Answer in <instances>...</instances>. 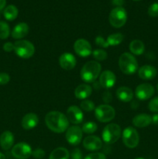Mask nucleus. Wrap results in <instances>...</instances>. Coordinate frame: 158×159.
I'll use <instances>...</instances> for the list:
<instances>
[{
    "mask_svg": "<svg viewBox=\"0 0 158 159\" xmlns=\"http://www.w3.org/2000/svg\"><path fill=\"white\" fill-rule=\"evenodd\" d=\"M110 24L115 28H120L127 21V12L123 7H116L110 12L108 16Z\"/></svg>",
    "mask_w": 158,
    "mask_h": 159,
    "instance_id": "nucleus-6",
    "label": "nucleus"
},
{
    "mask_svg": "<svg viewBox=\"0 0 158 159\" xmlns=\"http://www.w3.org/2000/svg\"><path fill=\"white\" fill-rule=\"evenodd\" d=\"M133 1H139V0H133Z\"/></svg>",
    "mask_w": 158,
    "mask_h": 159,
    "instance_id": "nucleus-47",
    "label": "nucleus"
},
{
    "mask_svg": "<svg viewBox=\"0 0 158 159\" xmlns=\"http://www.w3.org/2000/svg\"><path fill=\"white\" fill-rule=\"evenodd\" d=\"M149 110L153 113H157L158 112V96L153 98L150 101L148 105Z\"/></svg>",
    "mask_w": 158,
    "mask_h": 159,
    "instance_id": "nucleus-32",
    "label": "nucleus"
},
{
    "mask_svg": "<svg viewBox=\"0 0 158 159\" xmlns=\"http://www.w3.org/2000/svg\"><path fill=\"white\" fill-rule=\"evenodd\" d=\"M18 9L14 5H9V6H6L3 11L4 17L6 18V20H9V21H12V20H15L16 17L18 16Z\"/></svg>",
    "mask_w": 158,
    "mask_h": 159,
    "instance_id": "nucleus-25",
    "label": "nucleus"
},
{
    "mask_svg": "<svg viewBox=\"0 0 158 159\" xmlns=\"http://www.w3.org/2000/svg\"><path fill=\"white\" fill-rule=\"evenodd\" d=\"M0 159H6V156H5L4 154L1 153V152H0Z\"/></svg>",
    "mask_w": 158,
    "mask_h": 159,
    "instance_id": "nucleus-44",
    "label": "nucleus"
},
{
    "mask_svg": "<svg viewBox=\"0 0 158 159\" xmlns=\"http://www.w3.org/2000/svg\"><path fill=\"white\" fill-rule=\"evenodd\" d=\"M95 43L96 45H98V46L102 48H107L108 47H109L107 40H105L102 36H98V37H96Z\"/></svg>",
    "mask_w": 158,
    "mask_h": 159,
    "instance_id": "nucleus-34",
    "label": "nucleus"
},
{
    "mask_svg": "<svg viewBox=\"0 0 158 159\" xmlns=\"http://www.w3.org/2000/svg\"><path fill=\"white\" fill-rule=\"evenodd\" d=\"M116 96L122 102H128L133 99V92L128 87L121 86L116 90Z\"/></svg>",
    "mask_w": 158,
    "mask_h": 159,
    "instance_id": "nucleus-23",
    "label": "nucleus"
},
{
    "mask_svg": "<svg viewBox=\"0 0 158 159\" xmlns=\"http://www.w3.org/2000/svg\"><path fill=\"white\" fill-rule=\"evenodd\" d=\"M154 87L149 83H143L136 88L135 94L139 100H147L154 94Z\"/></svg>",
    "mask_w": 158,
    "mask_h": 159,
    "instance_id": "nucleus-12",
    "label": "nucleus"
},
{
    "mask_svg": "<svg viewBox=\"0 0 158 159\" xmlns=\"http://www.w3.org/2000/svg\"><path fill=\"white\" fill-rule=\"evenodd\" d=\"M81 110L85 112H91L95 110V107H94V103L92 101L89 100V99H85L82 101L80 104Z\"/></svg>",
    "mask_w": 158,
    "mask_h": 159,
    "instance_id": "nucleus-31",
    "label": "nucleus"
},
{
    "mask_svg": "<svg viewBox=\"0 0 158 159\" xmlns=\"http://www.w3.org/2000/svg\"><path fill=\"white\" fill-rule=\"evenodd\" d=\"M112 3L116 7H122V5L124 4V0H112Z\"/></svg>",
    "mask_w": 158,
    "mask_h": 159,
    "instance_id": "nucleus-41",
    "label": "nucleus"
},
{
    "mask_svg": "<svg viewBox=\"0 0 158 159\" xmlns=\"http://www.w3.org/2000/svg\"><path fill=\"white\" fill-rule=\"evenodd\" d=\"M156 89H157V91H158V83H157V85H156Z\"/></svg>",
    "mask_w": 158,
    "mask_h": 159,
    "instance_id": "nucleus-45",
    "label": "nucleus"
},
{
    "mask_svg": "<svg viewBox=\"0 0 158 159\" xmlns=\"http://www.w3.org/2000/svg\"><path fill=\"white\" fill-rule=\"evenodd\" d=\"M152 124V117L147 113L136 115L133 119V124L136 127H146Z\"/></svg>",
    "mask_w": 158,
    "mask_h": 159,
    "instance_id": "nucleus-22",
    "label": "nucleus"
},
{
    "mask_svg": "<svg viewBox=\"0 0 158 159\" xmlns=\"http://www.w3.org/2000/svg\"><path fill=\"white\" fill-rule=\"evenodd\" d=\"M129 50L135 55H141L145 51V45L139 40H133L129 43Z\"/></svg>",
    "mask_w": 158,
    "mask_h": 159,
    "instance_id": "nucleus-24",
    "label": "nucleus"
},
{
    "mask_svg": "<svg viewBox=\"0 0 158 159\" xmlns=\"http://www.w3.org/2000/svg\"><path fill=\"white\" fill-rule=\"evenodd\" d=\"M148 12L149 16L151 17H157L158 16V3H153L150 5V7L148 8Z\"/></svg>",
    "mask_w": 158,
    "mask_h": 159,
    "instance_id": "nucleus-33",
    "label": "nucleus"
},
{
    "mask_svg": "<svg viewBox=\"0 0 158 159\" xmlns=\"http://www.w3.org/2000/svg\"><path fill=\"white\" fill-rule=\"evenodd\" d=\"M39 124V118L37 114L33 113H29L25 115L21 121V125L23 129L26 130L33 129Z\"/></svg>",
    "mask_w": 158,
    "mask_h": 159,
    "instance_id": "nucleus-17",
    "label": "nucleus"
},
{
    "mask_svg": "<svg viewBox=\"0 0 158 159\" xmlns=\"http://www.w3.org/2000/svg\"><path fill=\"white\" fill-rule=\"evenodd\" d=\"M10 34V28L7 23L5 21H0V39L6 40Z\"/></svg>",
    "mask_w": 158,
    "mask_h": 159,
    "instance_id": "nucleus-28",
    "label": "nucleus"
},
{
    "mask_svg": "<svg viewBox=\"0 0 158 159\" xmlns=\"http://www.w3.org/2000/svg\"><path fill=\"white\" fill-rule=\"evenodd\" d=\"M83 146L86 150L95 152L102 148V141L99 137L91 135L83 140Z\"/></svg>",
    "mask_w": 158,
    "mask_h": 159,
    "instance_id": "nucleus-15",
    "label": "nucleus"
},
{
    "mask_svg": "<svg viewBox=\"0 0 158 159\" xmlns=\"http://www.w3.org/2000/svg\"><path fill=\"white\" fill-rule=\"evenodd\" d=\"M122 135V130L116 124H109L104 127L102 133V140L108 144L116 143Z\"/></svg>",
    "mask_w": 158,
    "mask_h": 159,
    "instance_id": "nucleus-4",
    "label": "nucleus"
},
{
    "mask_svg": "<svg viewBox=\"0 0 158 159\" xmlns=\"http://www.w3.org/2000/svg\"><path fill=\"white\" fill-rule=\"evenodd\" d=\"M102 66L96 61H90L85 63L81 70V78L87 83L94 82L100 75Z\"/></svg>",
    "mask_w": 158,
    "mask_h": 159,
    "instance_id": "nucleus-2",
    "label": "nucleus"
},
{
    "mask_svg": "<svg viewBox=\"0 0 158 159\" xmlns=\"http://www.w3.org/2000/svg\"><path fill=\"white\" fill-rule=\"evenodd\" d=\"M92 55L95 60L99 61L106 60V58L108 57V54L103 49H95L92 51Z\"/></svg>",
    "mask_w": 158,
    "mask_h": 159,
    "instance_id": "nucleus-30",
    "label": "nucleus"
},
{
    "mask_svg": "<svg viewBox=\"0 0 158 159\" xmlns=\"http://www.w3.org/2000/svg\"><path fill=\"white\" fill-rule=\"evenodd\" d=\"M14 143V136L12 132L6 130L0 136V146L5 151H8L12 148Z\"/></svg>",
    "mask_w": 158,
    "mask_h": 159,
    "instance_id": "nucleus-21",
    "label": "nucleus"
},
{
    "mask_svg": "<svg viewBox=\"0 0 158 159\" xmlns=\"http://www.w3.org/2000/svg\"><path fill=\"white\" fill-rule=\"evenodd\" d=\"M136 159H145V158H136Z\"/></svg>",
    "mask_w": 158,
    "mask_h": 159,
    "instance_id": "nucleus-46",
    "label": "nucleus"
},
{
    "mask_svg": "<svg viewBox=\"0 0 158 159\" xmlns=\"http://www.w3.org/2000/svg\"><path fill=\"white\" fill-rule=\"evenodd\" d=\"M29 33V26L26 23H20L15 25L12 31V37L15 40H21Z\"/></svg>",
    "mask_w": 158,
    "mask_h": 159,
    "instance_id": "nucleus-19",
    "label": "nucleus"
},
{
    "mask_svg": "<svg viewBox=\"0 0 158 159\" xmlns=\"http://www.w3.org/2000/svg\"><path fill=\"white\" fill-rule=\"evenodd\" d=\"M45 155H46V153H45L44 150H43L42 148H37L36 150L33 151L32 152V156L36 159H41L44 158Z\"/></svg>",
    "mask_w": 158,
    "mask_h": 159,
    "instance_id": "nucleus-35",
    "label": "nucleus"
},
{
    "mask_svg": "<svg viewBox=\"0 0 158 159\" xmlns=\"http://www.w3.org/2000/svg\"><path fill=\"white\" fill-rule=\"evenodd\" d=\"M10 81V76L6 72L0 73V85H6Z\"/></svg>",
    "mask_w": 158,
    "mask_h": 159,
    "instance_id": "nucleus-38",
    "label": "nucleus"
},
{
    "mask_svg": "<svg viewBox=\"0 0 158 159\" xmlns=\"http://www.w3.org/2000/svg\"><path fill=\"white\" fill-rule=\"evenodd\" d=\"M74 50L76 54L82 57H87L92 53V48L88 40L78 39L74 43Z\"/></svg>",
    "mask_w": 158,
    "mask_h": 159,
    "instance_id": "nucleus-11",
    "label": "nucleus"
},
{
    "mask_svg": "<svg viewBox=\"0 0 158 159\" xmlns=\"http://www.w3.org/2000/svg\"><path fill=\"white\" fill-rule=\"evenodd\" d=\"M151 117H152V123H153L154 125H158V113L154 114L153 116H152Z\"/></svg>",
    "mask_w": 158,
    "mask_h": 159,
    "instance_id": "nucleus-42",
    "label": "nucleus"
},
{
    "mask_svg": "<svg viewBox=\"0 0 158 159\" xmlns=\"http://www.w3.org/2000/svg\"><path fill=\"white\" fill-rule=\"evenodd\" d=\"M102 99H103L104 102L105 103H109V102H112V96L111 93H109L108 91L105 92L102 95Z\"/></svg>",
    "mask_w": 158,
    "mask_h": 159,
    "instance_id": "nucleus-39",
    "label": "nucleus"
},
{
    "mask_svg": "<svg viewBox=\"0 0 158 159\" xmlns=\"http://www.w3.org/2000/svg\"><path fill=\"white\" fill-rule=\"evenodd\" d=\"M14 51L18 57L23 59H28L34 54L35 48L29 40H20L14 43Z\"/></svg>",
    "mask_w": 158,
    "mask_h": 159,
    "instance_id": "nucleus-5",
    "label": "nucleus"
},
{
    "mask_svg": "<svg viewBox=\"0 0 158 159\" xmlns=\"http://www.w3.org/2000/svg\"><path fill=\"white\" fill-rule=\"evenodd\" d=\"M84 159H106V157L104 154L95 152V153L89 154Z\"/></svg>",
    "mask_w": 158,
    "mask_h": 159,
    "instance_id": "nucleus-36",
    "label": "nucleus"
},
{
    "mask_svg": "<svg viewBox=\"0 0 158 159\" xmlns=\"http://www.w3.org/2000/svg\"><path fill=\"white\" fill-rule=\"evenodd\" d=\"M71 159H83V155L79 148H74L71 154Z\"/></svg>",
    "mask_w": 158,
    "mask_h": 159,
    "instance_id": "nucleus-37",
    "label": "nucleus"
},
{
    "mask_svg": "<svg viewBox=\"0 0 158 159\" xmlns=\"http://www.w3.org/2000/svg\"><path fill=\"white\" fill-rule=\"evenodd\" d=\"M82 137H83V131L78 126H72L68 128L65 135L67 141L73 146L78 145L81 141Z\"/></svg>",
    "mask_w": 158,
    "mask_h": 159,
    "instance_id": "nucleus-10",
    "label": "nucleus"
},
{
    "mask_svg": "<svg viewBox=\"0 0 158 159\" xmlns=\"http://www.w3.org/2000/svg\"><path fill=\"white\" fill-rule=\"evenodd\" d=\"M98 125L94 122H87L84 124L83 127H82V131L88 134H91L94 133L97 130Z\"/></svg>",
    "mask_w": 158,
    "mask_h": 159,
    "instance_id": "nucleus-29",
    "label": "nucleus"
},
{
    "mask_svg": "<svg viewBox=\"0 0 158 159\" xmlns=\"http://www.w3.org/2000/svg\"><path fill=\"white\" fill-rule=\"evenodd\" d=\"M123 38V35L122 34L116 33V34H112L108 36L106 40L109 46H117L122 43Z\"/></svg>",
    "mask_w": 158,
    "mask_h": 159,
    "instance_id": "nucleus-27",
    "label": "nucleus"
},
{
    "mask_svg": "<svg viewBox=\"0 0 158 159\" xmlns=\"http://www.w3.org/2000/svg\"><path fill=\"white\" fill-rule=\"evenodd\" d=\"M92 93V88L88 84H81L74 90V95L77 99L85 100L88 99Z\"/></svg>",
    "mask_w": 158,
    "mask_h": 159,
    "instance_id": "nucleus-20",
    "label": "nucleus"
},
{
    "mask_svg": "<svg viewBox=\"0 0 158 159\" xmlns=\"http://www.w3.org/2000/svg\"><path fill=\"white\" fill-rule=\"evenodd\" d=\"M122 141L129 148H135L139 144V136L137 130L133 127H127L122 132Z\"/></svg>",
    "mask_w": 158,
    "mask_h": 159,
    "instance_id": "nucleus-8",
    "label": "nucleus"
},
{
    "mask_svg": "<svg viewBox=\"0 0 158 159\" xmlns=\"http://www.w3.org/2000/svg\"><path fill=\"white\" fill-rule=\"evenodd\" d=\"M6 5V0H0V10H2Z\"/></svg>",
    "mask_w": 158,
    "mask_h": 159,
    "instance_id": "nucleus-43",
    "label": "nucleus"
},
{
    "mask_svg": "<svg viewBox=\"0 0 158 159\" xmlns=\"http://www.w3.org/2000/svg\"><path fill=\"white\" fill-rule=\"evenodd\" d=\"M32 148L28 144L20 142L12 147L11 153L15 159H27L32 155Z\"/></svg>",
    "mask_w": 158,
    "mask_h": 159,
    "instance_id": "nucleus-9",
    "label": "nucleus"
},
{
    "mask_svg": "<svg viewBox=\"0 0 158 159\" xmlns=\"http://www.w3.org/2000/svg\"><path fill=\"white\" fill-rule=\"evenodd\" d=\"M116 82V76L112 71L109 70L102 71L99 77V84L102 88H112Z\"/></svg>",
    "mask_w": 158,
    "mask_h": 159,
    "instance_id": "nucleus-14",
    "label": "nucleus"
},
{
    "mask_svg": "<svg viewBox=\"0 0 158 159\" xmlns=\"http://www.w3.org/2000/svg\"><path fill=\"white\" fill-rule=\"evenodd\" d=\"M94 115L96 119L102 123L110 122L116 116L115 109L108 104H102L96 107L94 110Z\"/></svg>",
    "mask_w": 158,
    "mask_h": 159,
    "instance_id": "nucleus-7",
    "label": "nucleus"
},
{
    "mask_svg": "<svg viewBox=\"0 0 158 159\" xmlns=\"http://www.w3.org/2000/svg\"><path fill=\"white\" fill-rule=\"evenodd\" d=\"M157 71L152 65H143L138 70V75L143 80H151L156 76Z\"/></svg>",
    "mask_w": 158,
    "mask_h": 159,
    "instance_id": "nucleus-18",
    "label": "nucleus"
},
{
    "mask_svg": "<svg viewBox=\"0 0 158 159\" xmlns=\"http://www.w3.org/2000/svg\"><path fill=\"white\" fill-rule=\"evenodd\" d=\"M119 66L122 73L130 75L138 70V62L133 54L125 52L119 57Z\"/></svg>",
    "mask_w": 158,
    "mask_h": 159,
    "instance_id": "nucleus-3",
    "label": "nucleus"
},
{
    "mask_svg": "<svg viewBox=\"0 0 158 159\" xmlns=\"http://www.w3.org/2000/svg\"><path fill=\"white\" fill-rule=\"evenodd\" d=\"M3 50L6 52H11V51H14V43H11V42H6L3 44Z\"/></svg>",
    "mask_w": 158,
    "mask_h": 159,
    "instance_id": "nucleus-40",
    "label": "nucleus"
},
{
    "mask_svg": "<svg viewBox=\"0 0 158 159\" xmlns=\"http://www.w3.org/2000/svg\"><path fill=\"white\" fill-rule=\"evenodd\" d=\"M69 152L64 148H57L50 155L49 159H69Z\"/></svg>",
    "mask_w": 158,
    "mask_h": 159,
    "instance_id": "nucleus-26",
    "label": "nucleus"
},
{
    "mask_svg": "<svg viewBox=\"0 0 158 159\" xmlns=\"http://www.w3.org/2000/svg\"><path fill=\"white\" fill-rule=\"evenodd\" d=\"M66 116L69 122L75 125L81 124L84 119L83 112L77 106H71L68 107Z\"/></svg>",
    "mask_w": 158,
    "mask_h": 159,
    "instance_id": "nucleus-13",
    "label": "nucleus"
},
{
    "mask_svg": "<svg viewBox=\"0 0 158 159\" xmlns=\"http://www.w3.org/2000/svg\"><path fill=\"white\" fill-rule=\"evenodd\" d=\"M45 124L51 131L60 134L68 130L69 121L64 113L59 111H50L45 116Z\"/></svg>",
    "mask_w": 158,
    "mask_h": 159,
    "instance_id": "nucleus-1",
    "label": "nucleus"
},
{
    "mask_svg": "<svg viewBox=\"0 0 158 159\" xmlns=\"http://www.w3.org/2000/svg\"><path fill=\"white\" fill-rule=\"evenodd\" d=\"M76 58L71 53H64L59 57V65L63 69L70 71L76 65Z\"/></svg>",
    "mask_w": 158,
    "mask_h": 159,
    "instance_id": "nucleus-16",
    "label": "nucleus"
}]
</instances>
